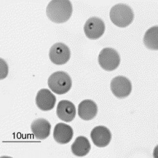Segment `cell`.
<instances>
[{"label":"cell","mask_w":158,"mask_h":158,"mask_svg":"<svg viewBox=\"0 0 158 158\" xmlns=\"http://www.w3.org/2000/svg\"><path fill=\"white\" fill-rule=\"evenodd\" d=\"M73 8L68 0H53L47 6L46 14L48 18L56 23H64L72 15Z\"/></svg>","instance_id":"cell-1"},{"label":"cell","mask_w":158,"mask_h":158,"mask_svg":"<svg viewBox=\"0 0 158 158\" xmlns=\"http://www.w3.org/2000/svg\"><path fill=\"white\" fill-rule=\"evenodd\" d=\"M110 18L112 22L117 27H126L133 22L134 13L129 6L118 3L112 7Z\"/></svg>","instance_id":"cell-2"},{"label":"cell","mask_w":158,"mask_h":158,"mask_svg":"<svg viewBox=\"0 0 158 158\" xmlns=\"http://www.w3.org/2000/svg\"><path fill=\"white\" fill-rule=\"evenodd\" d=\"M48 86L52 91L57 94H64L72 87L71 78L67 72L57 71L51 75L48 81Z\"/></svg>","instance_id":"cell-3"},{"label":"cell","mask_w":158,"mask_h":158,"mask_svg":"<svg viewBox=\"0 0 158 158\" xmlns=\"http://www.w3.org/2000/svg\"><path fill=\"white\" fill-rule=\"evenodd\" d=\"M120 61L118 52L110 48L102 50L98 56L99 65L103 69L108 71L117 69L120 64Z\"/></svg>","instance_id":"cell-4"},{"label":"cell","mask_w":158,"mask_h":158,"mask_svg":"<svg viewBox=\"0 0 158 158\" xmlns=\"http://www.w3.org/2000/svg\"><path fill=\"white\" fill-rule=\"evenodd\" d=\"M110 88L116 97L123 99L131 94L132 84L128 78L123 76H118L112 80Z\"/></svg>","instance_id":"cell-5"},{"label":"cell","mask_w":158,"mask_h":158,"mask_svg":"<svg viewBox=\"0 0 158 158\" xmlns=\"http://www.w3.org/2000/svg\"><path fill=\"white\" fill-rule=\"evenodd\" d=\"M71 52L69 47L63 43H56L52 45L49 51V58L52 63L63 65L70 60Z\"/></svg>","instance_id":"cell-6"},{"label":"cell","mask_w":158,"mask_h":158,"mask_svg":"<svg viewBox=\"0 0 158 158\" xmlns=\"http://www.w3.org/2000/svg\"><path fill=\"white\" fill-rule=\"evenodd\" d=\"M104 22L99 18L92 17L86 21L84 27V32L87 38L97 40L102 36L105 31Z\"/></svg>","instance_id":"cell-7"},{"label":"cell","mask_w":158,"mask_h":158,"mask_svg":"<svg viewBox=\"0 0 158 158\" xmlns=\"http://www.w3.org/2000/svg\"><path fill=\"white\" fill-rule=\"evenodd\" d=\"M90 137L94 144L98 147H106L109 144L112 139L111 131L103 126H97L92 130Z\"/></svg>","instance_id":"cell-8"},{"label":"cell","mask_w":158,"mask_h":158,"mask_svg":"<svg viewBox=\"0 0 158 158\" xmlns=\"http://www.w3.org/2000/svg\"><path fill=\"white\" fill-rule=\"evenodd\" d=\"M56 96L47 89H42L38 92L35 102L40 109L43 111H48L53 109L56 104Z\"/></svg>","instance_id":"cell-9"},{"label":"cell","mask_w":158,"mask_h":158,"mask_svg":"<svg viewBox=\"0 0 158 158\" xmlns=\"http://www.w3.org/2000/svg\"><path fill=\"white\" fill-rule=\"evenodd\" d=\"M56 114L61 120L66 122H71L76 117V106L70 101H60L57 106Z\"/></svg>","instance_id":"cell-10"},{"label":"cell","mask_w":158,"mask_h":158,"mask_svg":"<svg viewBox=\"0 0 158 158\" xmlns=\"http://www.w3.org/2000/svg\"><path fill=\"white\" fill-rule=\"evenodd\" d=\"M51 125L48 121L43 118H37L33 121L31 129L35 138L38 140H44L50 135Z\"/></svg>","instance_id":"cell-11"},{"label":"cell","mask_w":158,"mask_h":158,"mask_svg":"<svg viewBox=\"0 0 158 158\" xmlns=\"http://www.w3.org/2000/svg\"><path fill=\"white\" fill-rule=\"evenodd\" d=\"M73 136V130L71 126L64 123L56 124L53 131V138L58 143H68L72 140Z\"/></svg>","instance_id":"cell-12"},{"label":"cell","mask_w":158,"mask_h":158,"mask_svg":"<svg viewBox=\"0 0 158 158\" xmlns=\"http://www.w3.org/2000/svg\"><path fill=\"white\" fill-rule=\"evenodd\" d=\"M98 111L97 105L91 100L82 101L78 106V115L83 120H91L94 118Z\"/></svg>","instance_id":"cell-13"},{"label":"cell","mask_w":158,"mask_h":158,"mask_svg":"<svg viewBox=\"0 0 158 158\" xmlns=\"http://www.w3.org/2000/svg\"><path fill=\"white\" fill-rule=\"evenodd\" d=\"M91 148L89 140L83 136L77 137L71 146L72 153L77 156H85L90 152Z\"/></svg>","instance_id":"cell-14"},{"label":"cell","mask_w":158,"mask_h":158,"mask_svg":"<svg viewBox=\"0 0 158 158\" xmlns=\"http://www.w3.org/2000/svg\"><path fill=\"white\" fill-rule=\"evenodd\" d=\"M158 27L155 26L148 30L144 36L143 42L146 47L152 50L158 49Z\"/></svg>","instance_id":"cell-15"}]
</instances>
